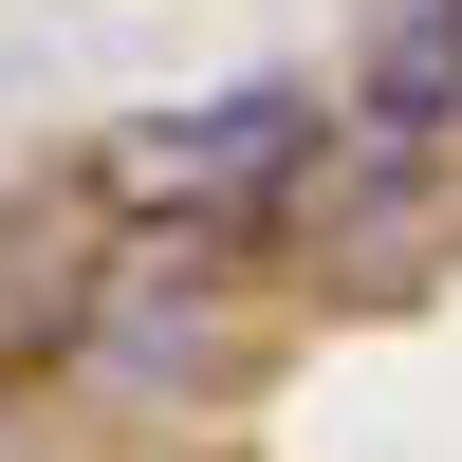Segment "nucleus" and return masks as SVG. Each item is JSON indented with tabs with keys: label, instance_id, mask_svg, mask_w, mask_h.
I'll return each mask as SVG.
<instances>
[{
	"label": "nucleus",
	"instance_id": "f257e3e1",
	"mask_svg": "<svg viewBox=\"0 0 462 462\" xmlns=\"http://www.w3.org/2000/svg\"><path fill=\"white\" fill-rule=\"evenodd\" d=\"M296 148H315V111H296V93H241V111H204V130H111L93 185H111V204H259Z\"/></svg>",
	"mask_w": 462,
	"mask_h": 462
}]
</instances>
